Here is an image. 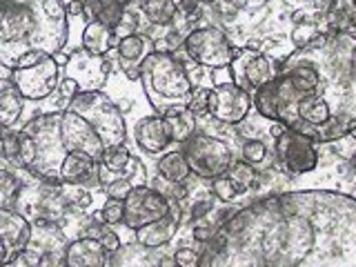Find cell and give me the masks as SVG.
I'll list each match as a JSON object with an SVG mask.
<instances>
[{
  "label": "cell",
  "mask_w": 356,
  "mask_h": 267,
  "mask_svg": "<svg viewBox=\"0 0 356 267\" xmlns=\"http://www.w3.org/2000/svg\"><path fill=\"white\" fill-rule=\"evenodd\" d=\"M183 49L198 67H205V70H225L234 60L236 44H234L225 29H220L216 25H203V27H194L187 33L183 40Z\"/></svg>",
  "instance_id": "ba28073f"
},
{
  "label": "cell",
  "mask_w": 356,
  "mask_h": 267,
  "mask_svg": "<svg viewBox=\"0 0 356 267\" xmlns=\"http://www.w3.org/2000/svg\"><path fill=\"white\" fill-rule=\"evenodd\" d=\"M22 189L20 176L14 170L0 167V209H14Z\"/></svg>",
  "instance_id": "4dcf8cb0"
},
{
  "label": "cell",
  "mask_w": 356,
  "mask_h": 267,
  "mask_svg": "<svg viewBox=\"0 0 356 267\" xmlns=\"http://www.w3.org/2000/svg\"><path fill=\"white\" fill-rule=\"evenodd\" d=\"M109 72L111 65L105 56H94L81 47L67 56V63L63 67V78H70L78 87V94H85V92H100V87L107 83Z\"/></svg>",
  "instance_id": "9a60e30c"
},
{
  "label": "cell",
  "mask_w": 356,
  "mask_h": 267,
  "mask_svg": "<svg viewBox=\"0 0 356 267\" xmlns=\"http://www.w3.org/2000/svg\"><path fill=\"white\" fill-rule=\"evenodd\" d=\"M114 267H161V256L140 243H131L114 254Z\"/></svg>",
  "instance_id": "4316f807"
},
{
  "label": "cell",
  "mask_w": 356,
  "mask_h": 267,
  "mask_svg": "<svg viewBox=\"0 0 356 267\" xmlns=\"http://www.w3.org/2000/svg\"><path fill=\"white\" fill-rule=\"evenodd\" d=\"M167 122V127H170V134H172V140L174 143H185L192 134H196V127H198V118L194 116V111L189 107H170L161 114Z\"/></svg>",
  "instance_id": "d4e9b609"
},
{
  "label": "cell",
  "mask_w": 356,
  "mask_h": 267,
  "mask_svg": "<svg viewBox=\"0 0 356 267\" xmlns=\"http://www.w3.org/2000/svg\"><path fill=\"white\" fill-rule=\"evenodd\" d=\"M274 161L283 174L305 176L316 170L321 156L314 140L285 127L281 131V136L274 138Z\"/></svg>",
  "instance_id": "30bf717a"
},
{
  "label": "cell",
  "mask_w": 356,
  "mask_h": 267,
  "mask_svg": "<svg viewBox=\"0 0 356 267\" xmlns=\"http://www.w3.org/2000/svg\"><path fill=\"white\" fill-rule=\"evenodd\" d=\"M33 161H36V143L29 136L27 131L20 129V138H18V165L20 170H31Z\"/></svg>",
  "instance_id": "d590c367"
},
{
  "label": "cell",
  "mask_w": 356,
  "mask_h": 267,
  "mask_svg": "<svg viewBox=\"0 0 356 267\" xmlns=\"http://www.w3.org/2000/svg\"><path fill=\"white\" fill-rule=\"evenodd\" d=\"M83 236L96 238L109 254H116V252L122 248V245H120V238H118V234H116L114 229H111V225H107V222H96V220H92V218H87L85 229H83Z\"/></svg>",
  "instance_id": "f1b7e54d"
},
{
  "label": "cell",
  "mask_w": 356,
  "mask_h": 267,
  "mask_svg": "<svg viewBox=\"0 0 356 267\" xmlns=\"http://www.w3.org/2000/svg\"><path fill=\"white\" fill-rule=\"evenodd\" d=\"M232 5L236 7L241 14H256V11L267 9L270 0H232Z\"/></svg>",
  "instance_id": "b9f144b4"
},
{
  "label": "cell",
  "mask_w": 356,
  "mask_h": 267,
  "mask_svg": "<svg viewBox=\"0 0 356 267\" xmlns=\"http://www.w3.org/2000/svg\"><path fill=\"white\" fill-rule=\"evenodd\" d=\"M60 136L70 154L72 152L87 154V156H92L96 163L103 159V154L107 149L105 143L100 140V136L94 131V127L89 125L81 114H76L74 109L60 111Z\"/></svg>",
  "instance_id": "2e32d148"
},
{
  "label": "cell",
  "mask_w": 356,
  "mask_h": 267,
  "mask_svg": "<svg viewBox=\"0 0 356 267\" xmlns=\"http://www.w3.org/2000/svg\"><path fill=\"white\" fill-rule=\"evenodd\" d=\"M156 172H159V176L163 178V181H167L170 185H176V183H185L189 174H192V170H189V163L185 159L183 149H176V152H165L161 156L159 165H156Z\"/></svg>",
  "instance_id": "83f0119b"
},
{
  "label": "cell",
  "mask_w": 356,
  "mask_h": 267,
  "mask_svg": "<svg viewBox=\"0 0 356 267\" xmlns=\"http://www.w3.org/2000/svg\"><path fill=\"white\" fill-rule=\"evenodd\" d=\"M211 236H214V229L209 225H200V227H194V238L200 241V243H207Z\"/></svg>",
  "instance_id": "7dc6e473"
},
{
  "label": "cell",
  "mask_w": 356,
  "mask_h": 267,
  "mask_svg": "<svg viewBox=\"0 0 356 267\" xmlns=\"http://www.w3.org/2000/svg\"><path fill=\"white\" fill-rule=\"evenodd\" d=\"M22 131H27L36 143V161H33L29 174H33L42 183L63 185L58 172L60 165L67 159V147L60 136V111H51V114H40L31 118Z\"/></svg>",
  "instance_id": "5b68a950"
},
{
  "label": "cell",
  "mask_w": 356,
  "mask_h": 267,
  "mask_svg": "<svg viewBox=\"0 0 356 267\" xmlns=\"http://www.w3.org/2000/svg\"><path fill=\"white\" fill-rule=\"evenodd\" d=\"M181 149L189 163L192 174H196L198 178H205V181L222 176L234 163L232 145L225 138L211 136L207 131L196 129V134H192V136L183 143Z\"/></svg>",
  "instance_id": "52a82bcc"
},
{
  "label": "cell",
  "mask_w": 356,
  "mask_h": 267,
  "mask_svg": "<svg viewBox=\"0 0 356 267\" xmlns=\"http://www.w3.org/2000/svg\"><path fill=\"white\" fill-rule=\"evenodd\" d=\"M252 96L236 83H220L207 92V116L222 125H241L252 114Z\"/></svg>",
  "instance_id": "4fadbf2b"
},
{
  "label": "cell",
  "mask_w": 356,
  "mask_h": 267,
  "mask_svg": "<svg viewBox=\"0 0 356 267\" xmlns=\"http://www.w3.org/2000/svg\"><path fill=\"white\" fill-rule=\"evenodd\" d=\"M67 9V16H83V0H70L65 5Z\"/></svg>",
  "instance_id": "c3c4849f"
},
{
  "label": "cell",
  "mask_w": 356,
  "mask_h": 267,
  "mask_svg": "<svg viewBox=\"0 0 356 267\" xmlns=\"http://www.w3.org/2000/svg\"><path fill=\"white\" fill-rule=\"evenodd\" d=\"M154 51V40L147 33H134L116 42V54L120 65H140Z\"/></svg>",
  "instance_id": "cb8c5ba5"
},
{
  "label": "cell",
  "mask_w": 356,
  "mask_h": 267,
  "mask_svg": "<svg viewBox=\"0 0 356 267\" xmlns=\"http://www.w3.org/2000/svg\"><path fill=\"white\" fill-rule=\"evenodd\" d=\"M31 222L22 218L16 209H0V241L11 245L18 254L27 248Z\"/></svg>",
  "instance_id": "7402d4cb"
},
{
  "label": "cell",
  "mask_w": 356,
  "mask_h": 267,
  "mask_svg": "<svg viewBox=\"0 0 356 267\" xmlns=\"http://www.w3.org/2000/svg\"><path fill=\"white\" fill-rule=\"evenodd\" d=\"M205 245L200 267H356V198L332 189L265 196Z\"/></svg>",
  "instance_id": "6da1fadb"
},
{
  "label": "cell",
  "mask_w": 356,
  "mask_h": 267,
  "mask_svg": "<svg viewBox=\"0 0 356 267\" xmlns=\"http://www.w3.org/2000/svg\"><path fill=\"white\" fill-rule=\"evenodd\" d=\"M67 109H74L81 114L94 131L105 143V147L125 145L127 140V122L120 107L103 92H85L70 100Z\"/></svg>",
  "instance_id": "8992f818"
},
{
  "label": "cell",
  "mask_w": 356,
  "mask_h": 267,
  "mask_svg": "<svg viewBox=\"0 0 356 267\" xmlns=\"http://www.w3.org/2000/svg\"><path fill=\"white\" fill-rule=\"evenodd\" d=\"M350 136H352V138H354V140H356V127H354V129H352V131H350Z\"/></svg>",
  "instance_id": "f5cc1de1"
},
{
  "label": "cell",
  "mask_w": 356,
  "mask_h": 267,
  "mask_svg": "<svg viewBox=\"0 0 356 267\" xmlns=\"http://www.w3.org/2000/svg\"><path fill=\"white\" fill-rule=\"evenodd\" d=\"M352 74H354V81H356V47L352 51Z\"/></svg>",
  "instance_id": "681fc988"
},
{
  "label": "cell",
  "mask_w": 356,
  "mask_h": 267,
  "mask_svg": "<svg viewBox=\"0 0 356 267\" xmlns=\"http://www.w3.org/2000/svg\"><path fill=\"white\" fill-rule=\"evenodd\" d=\"M356 33H321L281 63L272 83L252 96L254 111L283 122L316 145L334 143L356 127L352 51Z\"/></svg>",
  "instance_id": "7a4b0ae2"
},
{
  "label": "cell",
  "mask_w": 356,
  "mask_h": 267,
  "mask_svg": "<svg viewBox=\"0 0 356 267\" xmlns=\"http://www.w3.org/2000/svg\"><path fill=\"white\" fill-rule=\"evenodd\" d=\"M122 11H125V7L118 5L116 0H103V9H100V16H98L96 22H103L105 27L114 29L118 25Z\"/></svg>",
  "instance_id": "74e56055"
},
{
  "label": "cell",
  "mask_w": 356,
  "mask_h": 267,
  "mask_svg": "<svg viewBox=\"0 0 356 267\" xmlns=\"http://www.w3.org/2000/svg\"><path fill=\"white\" fill-rule=\"evenodd\" d=\"M354 3H356V0H354Z\"/></svg>",
  "instance_id": "db71d44e"
},
{
  "label": "cell",
  "mask_w": 356,
  "mask_h": 267,
  "mask_svg": "<svg viewBox=\"0 0 356 267\" xmlns=\"http://www.w3.org/2000/svg\"><path fill=\"white\" fill-rule=\"evenodd\" d=\"M0 129H3V127H0Z\"/></svg>",
  "instance_id": "11a10c76"
},
{
  "label": "cell",
  "mask_w": 356,
  "mask_h": 267,
  "mask_svg": "<svg viewBox=\"0 0 356 267\" xmlns=\"http://www.w3.org/2000/svg\"><path fill=\"white\" fill-rule=\"evenodd\" d=\"M207 92L209 87H194V94H192V103L187 107L194 111V116L200 118L207 114Z\"/></svg>",
  "instance_id": "60d3db41"
},
{
  "label": "cell",
  "mask_w": 356,
  "mask_h": 267,
  "mask_svg": "<svg viewBox=\"0 0 356 267\" xmlns=\"http://www.w3.org/2000/svg\"><path fill=\"white\" fill-rule=\"evenodd\" d=\"M103 9V0H83V16L87 22H96Z\"/></svg>",
  "instance_id": "ee69618b"
},
{
  "label": "cell",
  "mask_w": 356,
  "mask_h": 267,
  "mask_svg": "<svg viewBox=\"0 0 356 267\" xmlns=\"http://www.w3.org/2000/svg\"><path fill=\"white\" fill-rule=\"evenodd\" d=\"M170 207H172V198L163 194L161 189L147 185L134 187L129 196L125 198V218H122V222L129 229L136 232L145 225H149V222L163 218L170 211Z\"/></svg>",
  "instance_id": "5bb4252c"
},
{
  "label": "cell",
  "mask_w": 356,
  "mask_h": 267,
  "mask_svg": "<svg viewBox=\"0 0 356 267\" xmlns=\"http://www.w3.org/2000/svg\"><path fill=\"white\" fill-rule=\"evenodd\" d=\"M181 0H136V9L152 27H170Z\"/></svg>",
  "instance_id": "603a6c76"
},
{
  "label": "cell",
  "mask_w": 356,
  "mask_h": 267,
  "mask_svg": "<svg viewBox=\"0 0 356 267\" xmlns=\"http://www.w3.org/2000/svg\"><path fill=\"white\" fill-rule=\"evenodd\" d=\"M118 5H122V7H129V5H134L136 3V0H116Z\"/></svg>",
  "instance_id": "f907efd6"
},
{
  "label": "cell",
  "mask_w": 356,
  "mask_h": 267,
  "mask_svg": "<svg viewBox=\"0 0 356 267\" xmlns=\"http://www.w3.org/2000/svg\"><path fill=\"white\" fill-rule=\"evenodd\" d=\"M181 220H183V207L178 200L172 198V207L163 218L136 229V243L145 245L149 250H161L174 241L178 229H181Z\"/></svg>",
  "instance_id": "e0dca14e"
},
{
  "label": "cell",
  "mask_w": 356,
  "mask_h": 267,
  "mask_svg": "<svg viewBox=\"0 0 356 267\" xmlns=\"http://www.w3.org/2000/svg\"><path fill=\"white\" fill-rule=\"evenodd\" d=\"M209 192H211V196H214V198H218L220 203H232V200L238 196L236 187H234V183L229 181V176H227V174L211 178Z\"/></svg>",
  "instance_id": "e575fe53"
},
{
  "label": "cell",
  "mask_w": 356,
  "mask_h": 267,
  "mask_svg": "<svg viewBox=\"0 0 356 267\" xmlns=\"http://www.w3.org/2000/svg\"><path fill=\"white\" fill-rule=\"evenodd\" d=\"M116 38H114V31L109 27H105L103 22H87L85 29H83V38L81 44L83 49L94 54V56H105L109 54V49H116Z\"/></svg>",
  "instance_id": "484cf974"
},
{
  "label": "cell",
  "mask_w": 356,
  "mask_h": 267,
  "mask_svg": "<svg viewBox=\"0 0 356 267\" xmlns=\"http://www.w3.org/2000/svg\"><path fill=\"white\" fill-rule=\"evenodd\" d=\"M321 33H327V31H323L316 22H300V25H292V31H289L287 38L296 49H303L314 38H318Z\"/></svg>",
  "instance_id": "836d02e7"
},
{
  "label": "cell",
  "mask_w": 356,
  "mask_h": 267,
  "mask_svg": "<svg viewBox=\"0 0 356 267\" xmlns=\"http://www.w3.org/2000/svg\"><path fill=\"white\" fill-rule=\"evenodd\" d=\"M14 209L29 222L33 220L60 222L63 218L70 216V209L74 207L65 198L60 185L36 181V183H22Z\"/></svg>",
  "instance_id": "9c48e42d"
},
{
  "label": "cell",
  "mask_w": 356,
  "mask_h": 267,
  "mask_svg": "<svg viewBox=\"0 0 356 267\" xmlns=\"http://www.w3.org/2000/svg\"><path fill=\"white\" fill-rule=\"evenodd\" d=\"M100 214H103V220L107 225H118L125 218V200L118 198H107L105 205L100 207Z\"/></svg>",
  "instance_id": "8d00e7d4"
},
{
  "label": "cell",
  "mask_w": 356,
  "mask_h": 267,
  "mask_svg": "<svg viewBox=\"0 0 356 267\" xmlns=\"http://www.w3.org/2000/svg\"><path fill=\"white\" fill-rule=\"evenodd\" d=\"M70 16L63 0H0V65L22 70L65 51Z\"/></svg>",
  "instance_id": "3957f363"
},
{
  "label": "cell",
  "mask_w": 356,
  "mask_h": 267,
  "mask_svg": "<svg viewBox=\"0 0 356 267\" xmlns=\"http://www.w3.org/2000/svg\"><path fill=\"white\" fill-rule=\"evenodd\" d=\"M176 267H200V254L192 248H178L174 252Z\"/></svg>",
  "instance_id": "ab89813d"
},
{
  "label": "cell",
  "mask_w": 356,
  "mask_h": 267,
  "mask_svg": "<svg viewBox=\"0 0 356 267\" xmlns=\"http://www.w3.org/2000/svg\"><path fill=\"white\" fill-rule=\"evenodd\" d=\"M200 5H211V3H216V0H198Z\"/></svg>",
  "instance_id": "816d5d0a"
},
{
  "label": "cell",
  "mask_w": 356,
  "mask_h": 267,
  "mask_svg": "<svg viewBox=\"0 0 356 267\" xmlns=\"http://www.w3.org/2000/svg\"><path fill=\"white\" fill-rule=\"evenodd\" d=\"M7 267H38V254L31 250H22Z\"/></svg>",
  "instance_id": "7bdbcfd3"
},
{
  "label": "cell",
  "mask_w": 356,
  "mask_h": 267,
  "mask_svg": "<svg viewBox=\"0 0 356 267\" xmlns=\"http://www.w3.org/2000/svg\"><path fill=\"white\" fill-rule=\"evenodd\" d=\"M211 205H214V203H211V200H198V203H194V207H192V218L194 220H198V218H203L205 214H207V211L211 209Z\"/></svg>",
  "instance_id": "bcb514c9"
},
{
  "label": "cell",
  "mask_w": 356,
  "mask_h": 267,
  "mask_svg": "<svg viewBox=\"0 0 356 267\" xmlns=\"http://www.w3.org/2000/svg\"><path fill=\"white\" fill-rule=\"evenodd\" d=\"M140 81L145 96L159 114H165L170 107H187L192 103L194 85L189 81L187 67L174 54L152 51L140 63Z\"/></svg>",
  "instance_id": "277c9868"
},
{
  "label": "cell",
  "mask_w": 356,
  "mask_h": 267,
  "mask_svg": "<svg viewBox=\"0 0 356 267\" xmlns=\"http://www.w3.org/2000/svg\"><path fill=\"white\" fill-rule=\"evenodd\" d=\"M134 187H140V185H136V183L127 181V178H122V181H114V183H109V185H107V187H103V189H105L107 198H118V200H125V198L129 196V192H131Z\"/></svg>",
  "instance_id": "f35d334b"
},
{
  "label": "cell",
  "mask_w": 356,
  "mask_h": 267,
  "mask_svg": "<svg viewBox=\"0 0 356 267\" xmlns=\"http://www.w3.org/2000/svg\"><path fill=\"white\" fill-rule=\"evenodd\" d=\"M96 161L92 156L81 154V152H72L67 154V159L60 165L58 178L63 185H89V181H96ZM98 183V181H96Z\"/></svg>",
  "instance_id": "44dd1931"
},
{
  "label": "cell",
  "mask_w": 356,
  "mask_h": 267,
  "mask_svg": "<svg viewBox=\"0 0 356 267\" xmlns=\"http://www.w3.org/2000/svg\"><path fill=\"white\" fill-rule=\"evenodd\" d=\"M109 252L96 238L78 236L65 250V267H107Z\"/></svg>",
  "instance_id": "ffe728a7"
},
{
  "label": "cell",
  "mask_w": 356,
  "mask_h": 267,
  "mask_svg": "<svg viewBox=\"0 0 356 267\" xmlns=\"http://www.w3.org/2000/svg\"><path fill=\"white\" fill-rule=\"evenodd\" d=\"M143 16H140V11L138 9H127L122 11V16L118 20V25L111 29L114 31V38L120 40V38H127V36H134V33H140L143 29Z\"/></svg>",
  "instance_id": "d6a6232c"
},
{
  "label": "cell",
  "mask_w": 356,
  "mask_h": 267,
  "mask_svg": "<svg viewBox=\"0 0 356 267\" xmlns=\"http://www.w3.org/2000/svg\"><path fill=\"white\" fill-rule=\"evenodd\" d=\"M272 156H274V149H270V145H267L263 138H248L241 147V161L252 165L254 170L265 167L270 163Z\"/></svg>",
  "instance_id": "f546056e"
},
{
  "label": "cell",
  "mask_w": 356,
  "mask_h": 267,
  "mask_svg": "<svg viewBox=\"0 0 356 267\" xmlns=\"http://www.w3.org/2000/svg\"><path fill=\"white\" fill-rule=\"evenodd\" d=\"M225 174L229 176V181L234 183V187H236L238 196L245 194V192H250V189L254 187V183H256V176H259L254 167L248 165L245 161H234Z\"/></svg>",
  "instance_id": "1f68e13d"
},
{
  "label": "cell",
  "mask_w": 356,
  "mask_h": 267,
  "mask_svg": "<svg viewBox=\"0 0 356 267\" xmlns=\"http://www.w3.org/2000/svg\"><path fill=\"white\" fill-rule=\"evenodd\" d=\"M134 138H136V145L147 156H161L174 143L170 127H167V122L161 114L140 118L136 122V129H134Z\"/></svg>",
  "instance_id": "ac0fdd59"
},
{
  "label": "cell",
  "mask_w": 356,
  "mask_h": 267,
  "mask_svg": "<svg viewBox=\"0 0 356 267\" xmlns=\"http://www.w3.org/2000/svg\"><path fill=\"white\" fill-rule=\"evenodd\" d=\"M67 245H70V238H67V234L63 232L60 222L33 220L25 250H31V252H36V254H44V252L65 254Z\"/></svg>",
  "instance_id": "d6986e66"
},
{
  "label": "cell",
  "mask_w": 356,
  "mask_h": 267,
  "mask_svg": "<svg viewBox=\"0 0 356 267\" xmlns=\"http://www.w3.org/2000/svg\"><path fill=\"white\" fill-rule=\"evenodd\" d=\"M63 76V67L56 60V56H44L36 65L22 67V70H11V81L18 87L25 100H44L58 92Z\"/></svg>",
  "instance_id": "7c38bea8"
},
{
  "label": "cell",
  "mask_w": 356,
  "mask_h": 267,
  "mask_svg": "<svg viewBox=\"0 0 356 267\" xmlns=\"http://www.w3.org/2000/svg\"><path fill=\"white\" fill-rule=\"evenodd\" d=\"M234 83L241 89H245L250 96H254L261 87L272 83L281 72V63H276L272 56L256 49L236 47L234 51V60L229 65Z\"/></svg>",
  "instance_id": "8fae6325"
},
{
  "label": "cell",
  "mask_w": 356,
  "mask_h": 267,
  "mask_svg": "<svg viewBox=\"0 0 356 267\" xmlns=\"http://www.w3.org/2000/svg\"><path fill=\"white\" fill-rule=\"evenodd\" d=\"M283 3L287 7H292V11L294 9H312V11H316V9L325 7L330 0H283Z\"/></svg>",
  "instance_id": "f6af8a7d"
}]
</instances>
